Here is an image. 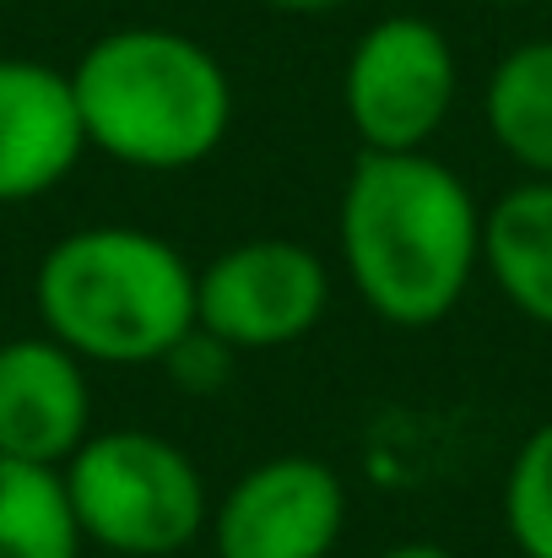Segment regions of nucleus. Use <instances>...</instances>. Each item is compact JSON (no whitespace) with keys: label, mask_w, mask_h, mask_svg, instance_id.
Returning <instances> with one entry per match:
<instances>
[{"label":"nucleus","mask_w":552,"mask_h":558,"mask_svg":"<svg viewBox=\"0 0 552 558\" xmlns=\"http://www.w3.org/2000/svg\"><path fill=\"white\" fill-rule=\"evenodd\" d=\"M336 239L347 277L384 326H439L482 271V206L433 153H358Z\"/></svg>","instance_id":"nucleus-1"},{"label":"nucleus","mask_w":552,"mask_h":558,"mask_svg":"<svg viewBox=\"0 0 552 558\" xmlns=\"http://www.w3.org/2000/svg\"><path fill=\"white\" fill-rule=\"evenodd\" d=\"M504 532L520 558H552V417L520 439L504 472Z\"/></svg>","instance_id":"nucleus-13"},{"label":"nucleus","mask_w":552,"mask_h":558,"mask_svg":"<svg viewBox=\"0 0 552 558\" xmlns=\"http://www.w3.org/2000/svg\"><path fill=\"white\" fill-rule=\"evenodd\" d=\"M482 271L526 320L552 331V180H520L482 206Z\"/></svg>","instance_id":"nucleus-10"},{"label":"nucleus","mask_w":552,"mask_h":558,"mask_svg":"<svg viewBox=\"0 0 552 558\" xmlns=\"http://www.w3.org/2000/svg\"><path fill=\"white\" fill-rule=\"evenodd\" d=\"M331 310V271L298 239H244L195 271V326L233 353L304 342Z\"/></svg>","instance_id":"nucleus-6"},{"label":"nucleus","mask_w":552,"mask_h":558,"mask_svg":"<svg viewBox=\"0 0 552 558\" xmlns=\"http://www.w3.org/2000/svg\"><path fill=\"white\" fill-rule=\"evenodd\" d=\"M33 304L82 364H163L195 331V266L152 228L93 222L44 250Z\"/></svg>","instance_id":"nucleus-3"},{"label":"nucleus","mask_w":552,"mask_h":558,"mask_svg":"<svg viewBox=\"0 0 552 558\" xmlns=\"http://www.w3.org/2000/svg\"><path fill=\"white\" fill-rule=\"evenodd\" d=\"M87 131L76 114L71 71L0 54V206L38 201L76 174Z\"/></svg>","instance_id":"nucleus-9"},{"label":"nucleus","mask_w":552,"mask_h":558,"mask_svg":"<svg viewBox=\"0 0 552 558\" xmlns=\"http://www.w3.org/2000/svg\"><path fill=\"white\" fill-rule=\"evenodd\" d=\"M260 5H271V11H282V16H326V11H342V5H353V0H260Z\"/></svg>","instance_id":"nucleus-15"},{"label":"nucleus","mask_w":552,"mask_h":558,"mask_svg":"<svg viewBox=\"0 0 552 558\" xmlns=\"http://www.w3.org/2000/svg\"><path fill=\"white\" fill-rule=\"evenodd\" d=\"M82 543L120 558H174L206 521V477L174 439L152 428H103L60 466Z\"/></svg>","instance_id":"nucleus-4"},{"label":"nucleus","mask_w":552,"mask_h":558,"mask_svg":"<svg viewBox=\"0 0 552 558\" xmlns=\"http://www.w3.org/2000/svg\"><path fill=\"white\" fill-rule=\"evenodd\" d=\"M60 466H27L0 456V558H82Z\"/></svg>","instance_id":"nucleus-12"},{"label":"nucleus","mask_w":552,"mask_h":558,"mask_svg":"<svg viewBox=\"0 0 552 558\" xmlns=\"http://www.w3.org/2000/svg\"><path fill=\"white\" fill-rule=\"evenodd\" d=\"M0 5H5V0H0Z\"/></svg>","instance_id":"nucleus-18"},{"label":"nucleus","mask_w":552,"mask_h":558,"mask_svg":"<svg viewBox=\"0 0 552 558\" xmlns=\"http://www.w3.org/2000/svg\"><path fill=\"white\" fill-rule=\"evenodd\" d=\"M228 364H233V348H222V342H217V337H206L200 326H195L180 348L163 359V369L174 374L184 390H195V396H200V390H222Z\"/></svg>","instance_id":"nucleus-14"},{"label":"nucleus","mask_w":552,"mask_h":558,"mask_svg":"<svg viewBox=\"0 0 552 558\" xmlns=\"http://www.w3.org/2000/svg\"><path fill=\"white\" fill-rule=\"evenodd\" d=\"M461 93V60L439 22L395 11L368 22L342 65V109L364 153H428Z\"/></svg>","instance_id":"nucleus-5"},{"label":"nucleus","mask_w":552,"mask_h":558,"mask_svg":"<svg viewBox=\"0 0 552 558\" xmlns=\"http://www.w3.org/2000/svg\"><path fill=\"white\" fill-rule=\"evenodd\" d=\"M482 114L493 142L526 169V180H552V38L515 44L493 65Z\"/></svg>","instance_id":"nucleus-11"},{"label":"nucleus","mask_w":552,"mask_h":558,"mask_svg":"<svg viewBox=\"0 0 552 558\" xmlns=\"http://www.w3.org/2000/svg\"><path fill=\"white\" fill-rule=\"evenodd\" d=\"M93 434L87 364L44 337L0 342V456L27 466H65Z\"/></svg>","instance_id":"nucleus-8"},{"label":"nucleus","mask_w":552,"mask_h":558,"mask_svg":"<svg viewBox=\"0 0 552 558\" xmlns=\"http://www.w3.org/2000/svg\"><path fill=\"white\" fill-rule=\"evenodd\" d=\"M488 5H531V0H488Z\"/></svg>","instance_id":"nucleus-17"},{"label":"nucleus","mask_w":552,"mask_h":558,"mask_svg":"<svg viewBox=\"0 0 552 558\" xmlns=\"http://www.w3.org/2000/svg\"><path fill=\"white\" fill-rule=\"evenodd\" d=\"M217 558H331L347 532V483L320 456L249 466L211 510Z\"/></svg>","instance_id":"nucleus-7"},{"label":"nucleus","mask_w":552,"mask_h":558,"mask_svg":"<svg viewBox=\"0 0 552 558\" xmlns=\"http://www.w3.org/2000/svg\"><path fill=\"white\" fill-rule=\"evenodd\" d=\"M87 153L142 174L206 163L233 131V82L222 60L180 27H114L71 65Z\"/></svg>","instance_id":"nucleus-2"},{"label":"nucleus","mask_w":552,"mask_h":558,"mask_svg":"<svg viewBox=\"0 0 552 558\" xmlns=\"http://www.w3.org/2000/svg\"><path fill=\"white\" fill-rule=\"evenodd\" d=\"M379 558H461V554H450L444 543H395V548H384Z\"/></svg>","instance_id":"nucleus-16"}]
</instances>
